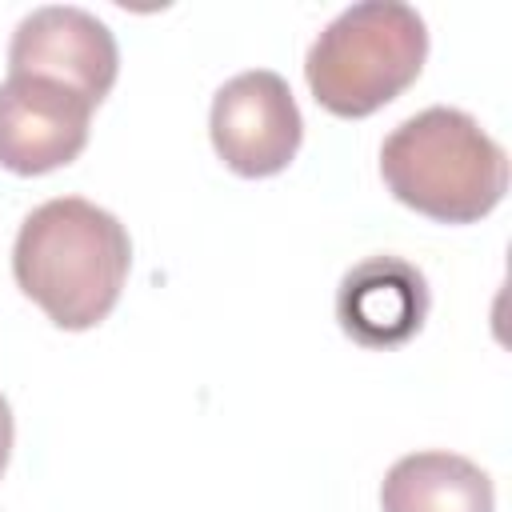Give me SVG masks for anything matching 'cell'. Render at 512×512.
I'll return each mask as SVG.
<instances>
[{
  "label": "cell",
  "mask_w": 512,
  "mask_h": 512,
  "mask_svg": "<svg viewBox=\"0 0 512 512\" xmlns=\"http://www.w3.org/2000/svg\"><path fill=\"white\" fill-rule=\"evenodd\" d=\"M132 268L128 228L84 196L32 208L12 244V276L40 312L64 328H96L120 300Z\"/></svg>",
  "instance_id": "cell-1"
},
{
  "label": "cell",
  "mask_w": 512,
  "mask_h": 512,
  "mask_svg": "<svg viewBox=\"0 0 512 512\" xmlns=\"http://www.w3.org/2000/svg\"><path fill=\"white\" fill-rule=\"evenodd\" d=\"M380 180L404 208L428 220L476 224L508 192V152L476 116L432 104L384 136Z\"/></svg>",
  "instance_id": "cell-2"
},
{
  "label": "cell",
  "mask_w": 512,
  "mask_h": 512,
  "mask_svg": "<svg viewBox=\"0 0 512 512\" xmlns=\"http://www.w3.org/2000/svg\"><path fill=\"white\" fill-rule=\"evenodd\" d=\"M428 60L424 16L404 0H360L312 40L304 80L320 108L344 120L392 104Z\"/></svg>",
  "instance_id": "cell-3"
},
{
  "label": "cell",
  "mask_w": 512,
  "mask_h": 512,
  "mask_svg": "<svg viewBox=\"0 0 512 512\" xmlns=\"http://www.w3.org/2000/svg\"><path fill=\"white\" fill-rule=\"evenodd\" d=\"M208 136L216 156L248 180L284 172L304 140V116L288 80L272 68H248L232 76L208 112Z\"/></svg>",
  "instance_id": "cell-4"
},
{
  "label": "cell",
  "mask_w": 512,
  "mask_h": 512,
  "mask_svg": "<svg viewBox=\"0 0 512 512\" xmlns=\"http://www.w3.org/2000/svg\"><path fill=\"white\" fill-rule=\"evenodd\" d=\"M96 104L48 76H8L0 84V168L44 176L72 164L88 144Z\"/></svg>",
  "instance_id": "cell-5"
},
{
  "label": "cell",
  "mask_w": 512,
  "mask_h": 512,
  "mask_svg": "<svg viewBox=\"0 0 512 512\" xmlns=\"http://www.w3.org/2000/svg\"><path fill=\"white\" fill-rule=\"evenodd\" d=\"M120 72L116 36L104 20L76 4H44L28 12L8 44V76H48L100 104Z\"/></svg>",
  "instance_id": "cell-6"
},
{
  "label": "cell",
  "mask_w": 512,
  "mask_h": 512,
  "mask_svg": "<svg viewBox=\"0 0 512 512\" xmlns=\"http://www.w3.org/2000/svg\"><path fill=\"white\" fill-rule=\"evenodd\" d=\"M428 280L400 256H368L340 276L336 320L360 348L408 344L428 320Z\"/></svg>",
  "instance_id": "cell-7"
},
{
  "label": "cell",
  "mask_w": 512,
  "mask_h": 512,
  "mask_svg": "<svg viewBox=\"0 0 512 512\" xmlns=\"http://www.w3.org/2000/svg\"><path fill=\"white\" fill-rule=\"evenodd\" d=\"M492 476L444 448L400 456L380 484V512H492Z\"/></svg>",
  "instance_id": "cell-8"
},
{
  "label": "cell",
  "mask_w": 512,
  "mask_h": 512,
  "mask_svg": "<svg viewBox=\"0 0 512 512\" xmlns=\"http://www.w3.org/2000/svg\"><path fill=\"white\" fill-rule=\"evenodd\" d=\"M12 436H16V424H12V408L8 400L0 396V476L8 468V456H12Z\"/></svg>",
  "instance_id": "cell-9"
}]
</instances>
